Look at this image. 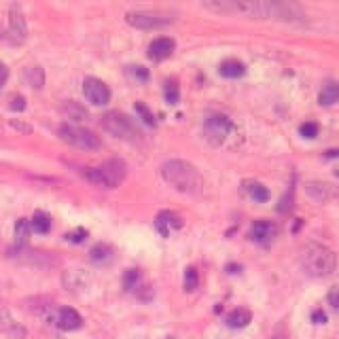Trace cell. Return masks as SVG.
Returning <instances> with one entry per match:
<instances>
[{
    "label": "cell",
    "instance_id": "obj_1",
    "mask_svg": "<svg viewBox=\"0 0 339 339\" xmlns=\"http://www.w3.org/2000/svg\"><path fill=\"white\" fill-rule=\"evenodd\" d=\"M203 9L214 13H238L257 19H284V22H299L303 19V11L291 2H267V0H214L203 2Z\"/></svg>",
    "mask_w": 339,
    "mask_h": 339
},
{
    "label": "cell",
    "instance_id": "obj_2",
    "mask_svg": "<svg viewBox=\"0 0 339 339\" xmlns=\"http://www.w3.org/2000/svg\"><path fill=\"white\" fill-rule=\"evenodd\" d=\"M163 181L184 195H200L203 191V176L193 163L182 161V159H170L161 165Z\"/></svg>",
    "mask_w": 339,
    "mask_h": 339
},
{
    "label": "cell",
    "instance_id": "obj_3",
    "mask_svg": "<svg viewBox=\"0 0 339 339\" xmlns=\"http://www.w3.org/2000/svg\"><path fill=\"white\" fill-rule=\"evenodd\" d=\"M81 176L100 189H117L127 174V165L121 159H108L98 168H79Z\"/></svg>",
    "mask_w": 339,
    "mask_h": 339
},
{
    "label": "cell",
    "instance_id": "obj_4",
    "mask_svg": "<svg viewBox=\"0 0 339 339\" xmlns=\"http://www.w3.org/2000/svg\"><path fill=\"white\" fill-rule=\"evenodd\" d=\"M301 265L305 273H310L312 278H324L331 276L337 267V257L331 248L322 244H310L303 248L301 254Z\"/></svg>",
    "mask_w": 339,
    "mask_h": 339
},
{
    "label": "cell",
    "instance_id": "obj_5",
    "mask_svg": "<svg viewBox=\"0 0 339 339\" xmlns=\"http://www.w3.org/2000/svg\"><path fill=\"white\" fill-rule=\"evenodd\" d=\"M100 123H102V130L119 140H125V142H132V144H138L142 140L140 127L134 123L132 117H127L121 111H108L106 114H102Z\"/></svg>",
    "mask_w": 339,
    "mask_h": 339
},
{
    "label": "cell",
    "instance_id": "obj_6",
    "mask_svg": "<svg viewBox=\"0 0 339 339\" xmlns=\"http://www.w3.org/2000/svg\"><path fill=\"white\" fill-rule=\"evenodd\" d=\"M60 138L64 140L66 144L74 146V149H83V151H98L102 146V140L95 136L91 130H85L81 125H74V123H62L60 130Z\"/></svg>",
    "mask_w": 339,
    "mask_h": 339
},
{
    "label": "cell",
    "instance_id": "obj_7",
    "mask_svg": "<svg viewBox=\"0 0 339 339\" xmlns=\"http://www.w3.org/2000/svg\"><path fill=\"white\" fill-rule=\"evenodd\" d=\"M233 132V123L231 119L225 117V114H212L203 121V134H206V140L214 146L225 144V140L229 138V134Z\"/></svg>",
    "mask_w": 339,
    "mask_h": 339
},
{
    "label": "cell",
    "instance_id": "obj_8",
    "mask_svg": "<svg viewBox=\"0 0 339 339\" xmlns=\"http://www.w3.org/2000/svg\"><path fill=\"white\" fill-rule=\"evenodd\" d=\"M125 22L130 23L132 28H138V30H159V28L170 25L172 17H163V15L153 13V11H130L125 15Z\"/></svg>",
    "mask_w": 339,
    "mask_h": 339
},
{
    "label": "cell",
    "instance_id": "obj_9",
    "mask_svg": "<svg viewBox=\"0 0 339 339\" xmlns=\"http://www.w3.org/2000/svg\"><path fill=\"white\" fill-rule=\"evenodd\" d=\"M83 93H85V98L93 106H104L111 100V89H108V85L104 81L95 79V76H87L83 81Z\"/></svg>",
    "mask_w": 339,
    "mask_h": 339
},
{
    "label": "cell",
    "instance_id": "obj_10",
    "mask_svg": "<svg viewBox=\"0 0 339 339\" xmlns=\"http://www.w3.org/2000/svg\"><path fill=\"white\" fill-rule=\"evenodd\" d=\"M53 322L62 331H76L83 327V318L74 308H60L53 316Z\"/></svg>",
    "mask_w": 339,
    "mask_h": 339
},
{
    "label": "cell",
    "instance_id": "obj_11",
    "mask_svg": "<svg viewBox=\"0 0 339 339\" xmlns=\"http://www.w3.org/2000/svg\"><path fill=\"white\" fill-rule=\"evenodd\" d=\"M9 30H11V36L17 43L25 41V36H28V23H25V17L17 4H13L9 11Z\"/></svg>",
    "mask_w": 339,
    "mask_h": 339
},
{
    "label": "cell",
    "instance_id": "obj_12",
    "mask_svg": "<svg viewBox=\"0 0 339 339\" xmlns=\"http://www.w3.org/2000/svg\"><path fill=\"white\" fill-rule=\"evenodd\" d=\"M174 49H176V43H174V38H170V36H159L155 38L151 45H149V57L151 60H165V57H170L172 53H174Z\"/></svg>",
    "mask_w": 339,
    "mask_h": 339
},
{
    "label": "cell",
    "instance_id": "obj_13",
    "mask_svg": "<svg viewBox=\"0 0 339 339\" xmlns=\"http://www.w3.org/2000/svg\"><path fill=\"white\" fill-rule=\"evenodd\" d=\"M278 235V227L271 221H257L250 229V240L257 244H270Z\"/></svg>",
    "mask_w": 339,
    "mask_h": 339
},
{
    "label": "cell",
    "instance_id": "obj_14",
    "mask_svg": "<svg viewBox=\"0 0 339 339\" xmlns=\"http://www.w3.org/2000/svg\"><path fill=\"white\" fill-rule=\"evenodd\" d=\"M114 248L111 244H106V242H98V244H93L91 246V250H89V261H91L93 265H100V267H104V265H111L113 261H114Z\"/></svg>",
    "mask_w": 339,
    "mask_h": 339
},
{
    "label": "cell",
    "instance_id": "obj_15",
    "mask_svg": "<svg viewBox=\"0 0 339 339\" xmlns=\"http://www.w3.org/2000/svg\"><path fill=\"white\" fill-rule=\"evenodd\" d=\"M184 225L182 223V219L178 214H174V212H159L157 214V219H155V227H157V231L163 235V238H168V235L174 231V229H181Z\"/></svg>",
    "mask_w": 339,
    "mask_h": 339
},
{
    "label": "cell",
    "instance_id": "obj_16",
    "mask_svg": "<svg viewBox=\"0 0 339 339\" xmlns=\"http://www.w3.org/2000/svg\"><path fill=\"white\" fill-rule=\"evenodd\" d=\"M62 282L70 293H81L83 289H87L89 276L83 270H66L62 276Z\"/></svg>",
    "mask_w": 339,
    "mask_h": 339
},
{
    "label": "cell",
    "instance_id": "obj_17",
    "mask_svg": "<svg viewBox=\"0 0 339 339\" xmlns=\"http://www.w3.org/2000/svg\"><path fill=\"white\" fill-rule=\"evenodd\" d=\"M252 322V312L246 308H235L225 316V324L229 329H246Z\"/></svg>",
    "mask_w": 339,
    "mask_h": 339
},
{
    "label": "cell",
    "instance_id": "obj_18",
    "mask_svg": "<svg viewBox=\"0 0 339 339\" xmlns=\"http://www.w3.org/2000/svg\"><path fill=\"white\" fill-rule=\"evenodd\" d=\"M219 72H221V76H225V79H240V76L246 74V66L238 60H225L219 66Z\"/></svg>",
    "mask_w": 339,
    "mask_h": 339
},
{
    "label": "cell",
    "instance_id": "obj_19",
    "mask_svg": "<svg viewBox=\"0 0 339 339\" xmlns=\"http://www.w3.org/2000/svg\"><path fill=\"white\" fill-rule=\"evenodd\" d=\"M22 76H23V81L28 83L32 89H41L45 85V72H43L41 66H28V68H23Z\"/></svg>",
    "mask_w": 339,
    "mask_h": 339
},
{
    "label": "cell",
    "instance_id": "obj_20",
    "mask_svg": "<svg viewBox=\"0 0 339 339\" xmlns=\"http://www.w3.org/2000/svg\"><path fill=\"white\" fill-rule=\"evenodd\" d=\"M30 227H32V231L38 233V235L49 233L51 231V216L47 212H43V210H38V212H34V216H32Z\"/></svg>",
    "mask_w": 339,
    "mask_h": 339
},
{
    "label": "cell",
    "instance_id": "obj_21",
    "mask_svg": "<svg viewBox=\"0 0 339 339\" xmlns=\"http://www.w3.org/2000/svg\"><path fill=\"white\" fill-rule=\"evenodd\" d=\"M62 111H64V114H66L68 119H72V121H87L89 119L87 108L81 106L79 102H74V100H68L66 104L62 106Z\"/></svg>",
    "mask_w": 339,
    "mask_h": 339
},
{
    "label": "cell",
    "instance_id": "obj_22",
    "mask_svg": "<svg viewBox=\"0 0 339 339\" xmlns=\"http://www.w3.org/2000/svg\"><path fill=\"white\" fill-rule=\"evenodd\" d=\"M318 102H320L322 106H333L335 102H339V83H327V85L320 89Z\"/></svg>",
    "mask_w": 339,
    "mask_h": 339
},
{
    "label": "cell",
    "instance_id": "obj_23",
    "mask_svg": "<svg viewBox=\"0 0 339 339\" xmlns=\"http://www.w3.org/2000/svg\"><path fill=\"white\" fill-rule=\"evenodd\" d=\"M244 189L246 193L252 197L254 202H270V191H267V187H263L261 182H254V181H246L244 182Z\"/></svg>",
    "mask_w": 339,
    "mask_h": 339
},
{
    "label": "cell",
    "instance_id": "obj_24",
    "mask_svg": "<svg viewBox=\"0 0 339 339\" xmlns=\"http://www.w3.org/2000/svg\"><path fill=\"white\" fill-rule=\"evenodd\" d=\"M30 231H32V227H30L28 219H19L15 223V242H17V246H23L25 242H28Z\"/></svg>",
    "mask_w": 339,
    "mask_h": 339
},
{
    "label": "cell",
    "instance_id": "obj_25",
    "mask_svg": "<svg viewBox=\"0 0 339 339\" xmlns=\"http://www.w3.org/2000/svg\"><path fill=\"white\" fill-rule=\"evenodd\" d=\"M138 284H140V270L132 267V270L123 271V278H121L123 291H134V289H138Z\"/></svg>",
    "mask_w": 339,
    "mask_h": 339
},
{
    "label": "cell",
    "instance_id": "obj_26",
    "mask_svg": "<svg viewBox=\"0 0 339 339\" xmlns=\"http://www.w3.org/2000/svg\"><path fill=\"white\" fill-rule=\"evenodd\" d=\"M197 286H200V273H197L195 267H187L184 270V291L193 293L197 291Z\"/></svg>",
    "mask_w": 339,
    "mask_h": 339
},
{
    "label": "cell",
    "instance_id": "obj_27",
    "mask_svg": "<svg viewBox=\"0 0 339 339\" xmlns=\"http://www.w3.org/2000/svg\"><path fill=\"white\" fill-rule=\"evenodd\" d=\"M134 108H136V113L140 114L142 123H146L149 127H155V123H157V121H155V114L149 111V106H146L144 102H136V106H134Z\"/></svg>",
    "mask_w": 339,
    "mask_h": 339
},
{
    "label": "cell",
    "instance_id": "obj_28",
    "mask_svg": "<svg viewBox=\"0 0 339 339\" xmlns=\"http://www.w3.org/2000/svg\"><path fill=\"white\" fill-rule=\"evenodd\" d=\"M163 93H165V102H168V104H176V102L181 100V91H178L176 81H165Z\"/></svg>",
    "mask_w": 339,
    "mask_h": 339
},
{
    "label": "cell",
    "instance_id": "obj_29",
    "mask_svg": "<svg viewBox=\"0 0 339 339\" xmlns=\"http://www.w3.org/2000/svg\"><path fill=\"white\" fill-rule=\"evenodd\" d=\"M318 132H320V125L314 123V121H305V123H301V127H299V134H301L303 138H316Z\"/></svg>",
    "mask_w": 339,
    "mask_h": 339
},
{
    "label": "cell",
    "instance_id": "obj_30",
    "mask_svg": "<svg viewBox=\"0 0 339 339\" xmlns=\"http://www.w3.org/2000/svg\"><path fill=\"white\" fill-rule=\"evenodd\" d=\"M293 202H295V191L293 189H289L286 193L282 195V200H280V203H278V212H289V210L293 208Z\"/></svg>",
    "mask_w": 339,
    "mask_h": 339
},
{
    "label": "cell",
    "instance_id": "obj_31",
    "mask_svg": "<svg viewBox=\"0 0 339 339\" xmlns=\"http://www.w3.org/2000/svg\"><path fill=\"white\" fill-rule=\"evenodd\" d=\"M130 72L134 74V79H138L140 83H146V81L151 79L149 70H146L144 66H130Z\"/></svg>",
    "mask_w": 339,
    "mask_h": 339
},
{
    "label": "cell",
    "instance_id": "obj_32",
    "mask_svg": "<svg viewBox=\"0 0 339 339\" xmlns=\"http://www.w3.org/2000/svg\"><path fill=\"white\" fill-rule=\"evenodd\" d=\"M87 238V231L85 229H74V231L66 233V242H70V244H81L83 240Z\"/></svg>",
    "mask_w": 339,
    "mask_h": 339
},
{
    "label": "cell",
    "instance_id": "obj_33",
    "mask_svg": "<svg viewBox=\"0 0 339 339\" xmlns=\"http://www.w3.org/2000/svg\"><path fill=\"white\" fill-rule=\"evenodd\" d=\"M329 305L333 308L335 312H339V284L335 286H331V291H329Z\"/></svg>",
    "mask_w": 339,
    "mask_h": 339
},
{
    "label": "cell",
    "instance_id": "obj_34",
    "mask_svg": "<svg viewBox=\"0 0 339 339\" xmlns=\"http://www.w3.org/2000/svg\"><path fill=\"white\" fill-rule=\"evenodd\" d=\"M9 108H11V111H15V113H22L25 108V98H23V95H13Z\"/></svg>",
    "mask_w": 339,
    "mask_h": 339
},
{
    "label": "cell",
    "instance_id": "obj_35",
    "mask_svg": "<svg viewBox=\"0 0 339 339\" xmlns=\"http://www.w3.org/2000/svg\"><path fill=\"white\" fill-rule=\"evenodd\" d=\"M9 123H11V127H15V130H19V132H23V134H30V132H32V125H30V123H23V121L11 119V121H9Z\"/></svg>",
    "mask_w": 339,
    "mask_h": 339
},
{
    "label": "cell",
    "instance_id": "obj_36",
    "mask_svg": "<svg viewBox=\"0 0 339 339\" xmlns=\"http://www.w3.org/2000/svg\"><path fill=\"white\" fill-rule=\"evenodd\" d=\"M312 322H314V324H324V322H327V314H324L322 310H314V312H312Z\"/></svg>",
    "mask_w": 339,
    "mask_h": 339
},
{
    "label": "cell",
    "instance_id": "obj_37",
    "mask_svg": "<svg viewBox=\"0 0 339 339\" xmlns=\"http://www.w3.org/2000/svg\"><path fill=\"white\" fill-rule=\"evenodd\" d=\"M6 79H9V68H6V64H4V62H0V89L4 87Z\"/></svg>",
    "mask_w": 339,
    "mask_h": 339
},
{
    "label": "cell",
    "instance_id": "obj_38",
    "mask_svg": "<svg viewBox=\"0 0 339 339\" xmlns=\"http://www.w3.org/2000/svg\"><path fill=\"white\" fill-rule=\"evenodd\" d=\"M144 293H138V299H142V301H151L153 299V289L151 286H142Z\"/></svg>",
    "mask_w": 339,
    "mask_h": 339
},
{
    "label": "cell",
    "instance_id": "obj_39",
    "mask_svg": "<svg viewBox=\"0 0 339 339\" xmlns=\"http://www.w3.org/2000/svg\"><path fill=\"white\" fill-rule=\"evenodd\" d=\"M227 270H229V273H238L240 271V265H227Z\"/></svg>",
    "mask_w": 339,
    "mask_h": 339
},
{
    "label": "cell",
    "instance_id": "obj_40",
    "mask_svg": "<svg viewBox=\"0 0 339 339\" xmlns=\"http://www.w3.org/2000/svg\"><path fill=\"white\" fill-rule=\"evenodd\" d=\"M327 157H329V159H331V157H339V151H329Z\"/></svg>",
    "mask_w": 339,
    "mask_h": 339
},
{
    "label": "cell",
    "instance_id": "obj_41",
    "mask_svg": "<svg viewBox=\"0 0 339 339\" xmlns=\"http://www.w3.org/2000/svg\"><path fill=\"white\" fill-rule=\"evenodd\" d=\"M271 339H289V337H286V335H284V333H278V335H273V337H271Z\"/></svg>",
    "mask_w": 339,
    "mask_h": 339
}]
</instances>
